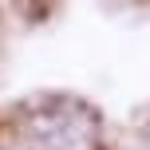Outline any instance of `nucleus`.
Instances as JSON below:
<instances>
[{
    "mask_svg": "<svg viewBox=\"0 0 150 150\" xmlns=\"http://www.w3.org/2000/svg\"><path fill=\"white\" fill-rule=\"evenodd\" d=\"M16 150H103V119L87 99L36 95L12 119Z\"/></svg>",
    "mask_w": 150,
    "mask_h": 150,
    "instance_id": "1",
    "label": "nucleus"
}]
</instances>
